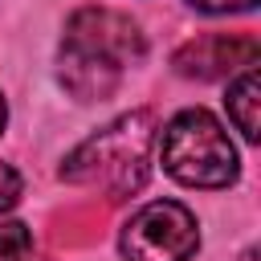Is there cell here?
<instances>
[{
  "mask_svg": "<svg viewBox=\"0 0 261 261\" xmlns=\"http://www.w3.org/2000/svg\"><path fill=\"white\" fill-rule=\"evenodd\" d=\"M147 41L126 12L77 8L61 37V86L77 102L110 98L130 65H139Z\"/></svg>",
  "mask_w": 261,
  "mask_h": 261,
  "instance_id": "6da1fadb",
  "label": "cell"
},
{
  "mask_svg": "<svg viewBox=\"0 0 261 261\" xmlns=\"http://www.w3.org/2000/svg\"><path fill=\"white\" fill-rule=\"evenodd\" d=\"M151 151H155V118L147 110H130L94 130L86 143H77L61 163V179L102 188L110 200H122L147 184Z\"/></svg>",
  "mask_w": 261,
  "mask_h": 261,
  "instance_id": "7a4b0ae2",
  "label": "cell"
},
{
  "mask_svg": "<svg viewBox=\"0 0 261 261\" xmlns=\"http://www.w3.org/2000/svg\"><path fill=\"white\" fill-rule=\"evenodd\" d=\"M163 171L188 188H228L241 171L237 147L208 110H179L159 135Z\"/></svg>",
  "mask_w": 261,
  "mask_h": 261,
  "instance_id": "3957f363",
  "label": "cell"
},
{
  "mask_svg": "<svg viewBox=\"0 0 261 261\" xmlns=\"http://www.w3.org/2000/svg\"><path fill=\"white\" fill-rule=\"evenodd\" d=\"M118 245L126 261H188L200 249V224L179 200H151L126 220Z\"/></svg>",
  "mask_w": 261,
  "mask_h": 261,
  "instance_id": "277c9868",
  "label": "cell"
},
{
  "mask_svg": "<svg viewBox=\"0 0 261 261\" xmlns=\"http://www.w3.org/2000/svg\"><path fill=\"white\" fill-rule=\"evenodd\" d=\"M257 57H261L257 37H245V33H204V37L179 45L175 57H171V65L184 77L212 82V77H228L237 69L257 65Z\"/></svg>",
  "mask_w": 261,
  "mask_h": 261,
  "instance_id": "5b68a950",
  "label": "cell"
},
{
  "mask_svg": "<svg viewBox=\"0 0 261 261\" xmlns=\"http://www.w3.org/2000/svg\"><path fill=\"white\" fill-rule=\"evenodd\" d=\"M224 102H228V118L237 122V130L253 143L257 139V106H261V77H257L253 65L237 73V82L228 86V98Z\"/></svg>",
  "mask_w": 261,
  "mask_h": 261,
  "instance_id": "8992f818",
  "label": "cell"
},
{
  "mask_svg": "<svg viewBox=\"0 0 261 261\" xmlns=\"http://www.w3.org/2000/svg\"><path fill=\"white\" fill-rule=\"evenodd\" d=\"M33 253V232L20 220H0V261H24Z\"/></svg>",
  "mask_w": 261,
  "mask_h": 261,
  "instance_id": "52a82bcc",
  "label": "cell"
},
{
  "mask_svg": "<svg viewBox=\"0 0 261 261\" xmlns=\"http://www.w3.org/2000/svg\"><path fill=\"white\" fill-rule=\"evenodd\" d=\"M16 200H20V175H16V167L0 163V212H8Z\"/></svg>",
  "mask_w": 261,
  "mask_h": 261,
  "instance_id": "ba28073f",
  "label": "cell"
},
{
  "mask_svg": "<svg viewBox=\"0 0 261 261\" xmlns=\"http://www.w3.org/2000/svg\"><path fill=\"white\" fill-rule=\"evenodd\" d=\"M188 4L200 12H249V8H257V0H188Z\"/></svg>",
  "mask_w": 261,
  "mask_h": 261,
  "instance_id": "9c48e42d",
  "label": "cell"
},
{
  "mask_svg": "<svg viewBox=\"0 0 261 261\" xmlns=\"http://www.w3.org/2000/svg\"><path fill=\"white\" fill-rule=\"evenodd\" d=\"M4 122H8V106H4V98H0V130H4Z\"/></svg>",
  "mask_w": 261,
  "mask_h": 261,
  "instance_id": "30bf717a",
  "label": "cell"
}]
</instances>
